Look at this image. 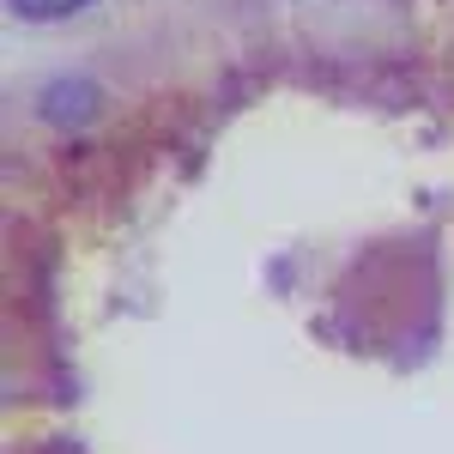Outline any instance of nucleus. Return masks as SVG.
<instances>
[{
    "label": "nucleus",
    "mask_w": 454,
    "mask_h": 454,
    "mask_svg": "<svg viewBox=\"0 0 454 454\" xmlns=\"http://www.w3.org/2000/svg\"><path fill=\"white\" fill-rule=\"evenodd\" d=\"M79 6H91V0H12V12H25V19H67Z\"/></svg>",
    "instance_id": "f257e3e1"
}]
</instances>
